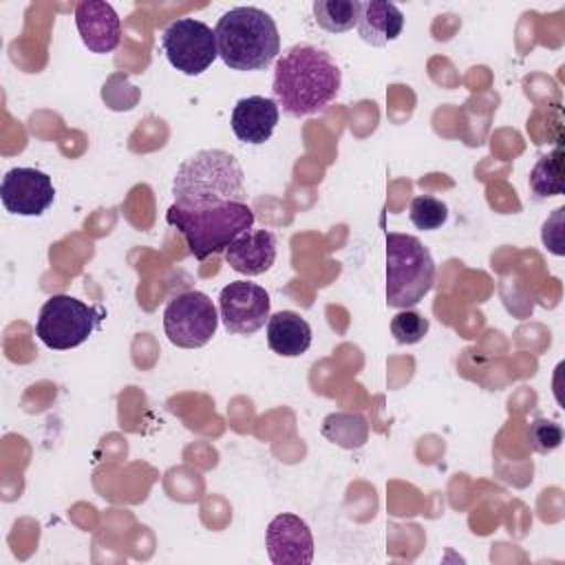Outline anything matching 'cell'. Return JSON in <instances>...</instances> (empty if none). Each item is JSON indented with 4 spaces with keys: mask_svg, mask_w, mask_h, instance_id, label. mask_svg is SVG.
I'll list each match as a JSON object with an SVG mask.
<instances>
[{
    "mask_svg": "<svg viewBox=\"0 0 565 565\" xmlns=\"http://www.w3.org/2000/svg\"><path fill=\"white\" fill-rule=\"evenodd\" d=\"M55 199L53 181L35 168H11L0 183V201L18 216H40Z\"/></svg>",
    "mask_w": 565,
    "mask_h": 565,
    "instance_id": "10",
    "label": "cell"
},
{
    "mask_svg": "<svg viewBox=\"0 0 565 565\" xmlns=\"http://www.w3.org/2000/svg\"><path fill=\"white\" fill-rule=\"evenodd\" d=\"M161 51L172 68L183 75H201L218 57L214 31L194 18H179L161 31Z\"/></svg>",
    "mask_w": 565,
    "mask_h": 565,
    "instance_id": "8",
    "label": "cell"
},
{
    "mask_svg": "<svg viewBox=\"0 0 565 565\" xmlns=\"http://www.w3.org/2000/svg\"><path fill=\"white\" fill-rule=\"evenodd\" d=\"M75 26L90 53H110L121 42V22L117 11L102 0H82L75 4Z\"/></svg>",
    "mask_w": 565,
    "mask_h": 565,
    "instance_id": "12",
    "label": "cell"
},
{
    "mask_svg": "<svg viewBox=\"0 0 565 565\" xmlns=\"http://www.w3.org/2000/svg\"><path fill=\"white\" fill-rule=\"evenodd\" d=\"M269 294L247 280H234L221 289L218 318L230 333L252 335L269 320Z\"/></svg>",
    "mask_w": 565,
    "mask_h": 565,
    "instance_id": "9",
    "label": "cell"
},
{
    "mask_svg": "<svg viewBox=\"0 0 565 565\" xmlns=\"http://www.w3.org/2000/svg\"><path fill=\"white\" fill-rule=\"evenodd\" d=\"M435 260L428 247L411 234L386 232V302L411 309L433 289Z\"/></svg>",
    "mask_w": 565,
    "mask_h": 565,
    "instance_id": "5",
    "label": "cell"
},
{
    "mask_svg": "<svg viewBox=\"0 0 565 565\" xmlns=\"http://www.w3.org/2000/svg\"><path fill=\"white\" fill-rule=\"evenodd\" d=\"M166 221L185 238L188 252L196 260H205L210 254L225 252L234 238L252 230L254 212L247 203H223L210 210H183L172 203Z\"/></svg>",
    "mask_w": 565,
    "mask_h": 565,
    "instance_id": "4",
    "label": "cell"
},
{
    "mask_svg": "<svg viewBox=\"0 0 565 565\" xmlns=\"http://www.w3.org/2000/svg\"><path fill=\"white\" fill-rule=\"evenodd\" d=\"M267 344L282 358H298L311 347V327L296 311H278L267 320Z\"/></svg>",
    "mask_w": 565,
    "mask_h": 565,
    "instance_id": "16",
    "label": "cell"
},
{
    "mask_svg": "<svg viewBox=\"0 0 565 565\" xmlns=\"http://www.w3.org/2000/svg\"><path fill=\"white\" fill-rule=\"evenodd\" d=\"M527 181L536 199L563 194V148L556 146L552 152L539 157Z\"/></svg>",
    "mask_w": 565,
    "mask_h": 565,
    "instance_id": "18",
    "label": "cell"
},
{
    "mask_svg": "<svg viewBox=\"0 0 565 565\" xmlns=\"http://www.w3.org/2000/svg\"><path fill=\"white\" fill-rule=\"evenodd\" d=\"M280 110L278 104L263 95H249L234 104L230 126L238 141L243 143H265L278 124Z\"/></svg>",
    "mask_w": 565,
    "mask_h": 565,
    "instance_id": "13",
    "label": "cell"
},
{
    "mask_svg": "<svg viewBox=\"0 0 565 565\" xmlns=\"http://www.w3.org/2000/svg\"><path fill=\"white\" fill-rule=\"evenodd\" d=\"M225 263L243 276H260L276 260V236L269 230H247L225 252Z\"/></svg>",
    "mask_w": 565,
    "mask_h": 565,
    "instance_id": "14",
    "label": "cell"
},
{
    "mask_svg": "<svg viewBox=\"0 0 565 565\" xmlns=\"http://www.w3.org/2000/svg\"><path fill=\"white\" fill-rule=\"evenodd\" d=\"M218 57L234 71H263L280 53L274 18L258 7L225 11L214 29Z\"/></svg>",
    "mask_w": 565,
    "mask_h": 565,
    "instance_id": "3",
    "label": "cell"
},
{
    "mask_svg": "<svg viewBox=\"0 0 565 565\" xmlns=\"http://www.w3.org/2000/svg\"><path fill=\"white\" fill-rule=\"evenodd\" d=\"M358 33L371 46H386L397 40L404 29V13L393 2L371 0L362 2L358 18Z\"/></svg>",
    "mask_w": 565,
    "mask_h": 565,
    "instance_id": "15",
    "label": "cell"
},
{
    "mask_svg": "<svg viewBox=\"0 0 565 565\" xmlns=\"http://www.w3.org/2000/svg\"><path fill=\"white\" fill-rule=\"evenodd\" d=\"M428 318L413 309H402L391 320V333L399 344H415L428 333Z\"/></svg>",
    "mask_w": 565,
    "mask_h": 565,
    "instance_id": "21",
    "label": "cell"
},
{
    "mask_svg": "<svg viewBox=\"0 0 565 565\" xmlns=\"http://www.w3.org/2000/svg\"><path fill=\"white\" fill-rule=\"evenodd\" d=\"M362 2L358 0H316L313 20L329 33H344L358 24Z\"/></svg>",
    "mask_w": 565,
    "mask_h": 565,
    "instance_id": "19",
    "label": "cell"
},
{
    "mask_svg": "<svg viewBox=\"0 0 565 565\" xmlns=\"http://www.w3.org/2000/svg\"><path fill=\"white\" fill-rule=\"evenodd\" d=\"M408 216L417 230L433 232V230H439L448 221V205L437 196L419 194L411 201Z\"/></svg>",
    "mask_w": 565,
    "mask_h": 565,
    "instance_id": "20",
    "label": "cell"
},
{
    "mask_svg": "<svg viewBox=\"0 0 565 565\" xmlns=\"http://www.w3.org/2000/svg\"><path fill=\"white\" fill-rule=\"evenodd\" d=\"M527 441H530L532 450H536L541 455H547V452H552V450H556L561 446L563 428L554 419L539 417L527 428Z\"/></svg>",
    "mask_w": 565,
    "mask_h": 565,
    "instance_id": "22",
    "label": "cell"
},
{
    "mask_svg": "<svg viewBox=\"0 0 565 565\" xmlns=\"http://www.w3.org/2000/svg\"><path fill=\"white\" fill-rule=\"evenodd\" d=\"M322 435L340 448L355 450L369 439V422L360 413H331L322 422Z\"/></svg>",
    "mask_w": 565,
    "mask_h": 565,
    "instance_id": "17",
    "label": "cell"
},
{
    "mask_svg": "<svg viewBox=\"0 0 565 565\" xmlns=\"http://www.w3.org/2000/svg\"><path fill=\"white\" fill-rule=\"evenodd\" d=\"M342 84L331 55L311 44L291 46L274 71V102L291 117H307L327 108Z\"/></svg>",
    "mask_w": 565,
    "mask_h": 565,
    "instance_id": "1",
    "label": "cell"
},
{
    "mask_svg": "<svg viewBox=\"0 0 565 565\" xmlns=\"http://www.w3.org/2000/svg\"><path fill=\"white\" fill-rule=\"evenodd\" d=\"M104 316L106 311L102 307H88L68 294H55L42 305L38 313L35 335L49 349H75L90 338Z\"/></svg>",
    "mask_w": 565,
    "mask_h": 565,
    "instance_id": "6",
    "label": "cell"
},
{
    "mask_svg": "<svg viewBox=\"0 0 565 565\" xmlns=\"http://www.w3.org/2000/svg\"><path fill=\"white\" fill-rule=\"evenodd\" d=\"M265 545L274 565H309L313 561L311 530L300 516L289 512H282L269 521Z\"/></svg>",
    "mask_w": 565,
    "mask_h": 565,
    "instance_id": "11",
    "label": "cell"
},
{
    "mask_svg": "<svg viewBox=\"0 0 565 565\" xmlns=\"http://www.w3.org/2000/svg\"><path fill=\"white\" fill-rule=\"evenodd\" d=\"M218 327V311L203 291L177 294L163 309V331L174 347L201 349Z\"/></svg>",
    "mask_w": 565,
    "mask_h": 565,
    "instance_id": "7",
    "label": "cell"
},
{
    "mask_svg": "<svg viewBox=\"0 0 565 565\" xmlns=\"http://www.w3.org/2000/svg\"><path fill=\"white\" fill-rule=\"evenodd\" d=\"M174 205L183 210H210L223 203H245V174L234 154L225 150H199L174 172Z\"/></svg>",
    "mask_w": 565,
    "mask_h": 565,
    "instance_id": "2",
    "label": "cell"
}]
</instances>
